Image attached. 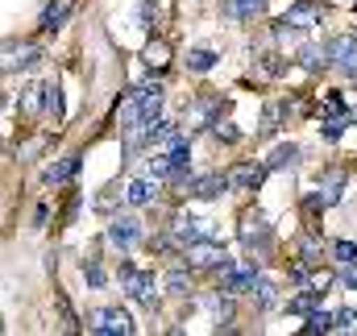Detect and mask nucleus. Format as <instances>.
<instances>
[{"label": "nucleus", "mask_w": 357, "mask_h": 336, "mask_svg": "<svg viewBox=\"0 0 357 336\" xmlns=\"http://www.w3.org/2000/svg\"><path fill=\"white\" fill-rule=\"evenodd\" d=\"M121 287H125V295H129L133 303H142V307L154 312V303H158V282H154L150 270H133L129 261H121Z\"/></svg>", "instance_id": "obj_1"}, {"label": "nucleus", "mask_w": 357, "mask_h": 336, "mask_svg": "<svg viewBox=\"0 0 357 336\" xmlns=\"http://www.w3.org/2000/svg\"><path fill=\"white\" fill-rule=\"evenodd\" d=\"M88 333L96 336H133V320L121 307H96L88 312Z\"/></svg>", "instance_id": "obj_2"}, {"label": "nucleus", "mask_w": 357, "mask_h": 336, "mask_svg": "<svg viewBox=\"0 0 357 336\" xmlns=\"http://www.w3.org/2000/svg\"><path fill=\"white\" fill-rule=\"evenodd\" d=\"M183 261H187V270H216L220 261H229V253H225V245L216 237H199V241L187 245Z\"/></svg>", "instance_id": "obj_3"}, {"label": "nucleus", "mask_w": 357, "mask_h": 336, "mask_svg": "<svg viewBox=\"0 0 357 336\" xmlns=\"http://www.w3.org/2000/svg\"><path fill=\"white\" fill-rule=\"evenodd\" d=\"M241 241H245V250H254V253H266L270 250V220H266V212L250 208V212L241 216Z\"/></svg>", "instance_id": "obj_4"}, {"label": "nucleus", "mask_w": 357, "mask_h": 336, "mask_svg": "<svg viewBox=\"0 0 357 336\" xmlns=\"http://www.w3.org/2000/svg\"><path fill=\"white\" fill-rule=\"evenodd\" d=\"M216 270H220V295H229V299H233V295H245V291L254 287V274H258L254 261H245L241 270H237L233 261H220Z\"/></svg>", "instance_id": "obj_5"}, {"label": "nucleus", "mask_w": 357, "mask_h": 336, "mask_svg": "<svg viewBox=\"0 0 357 336\" xmlns=\"http://www.w3.org/2000/svg\"><path fill=\"white\" fill-rule=\"evenodd\" d=\"M42 59H46L42 46H29V42H21V46H4V50H0V71H4V75H13V71H33Z\"/></svg>", "instance_id": "obj_6"}, {"label": "nucleus", "mask_w": 357, "mask_h": 336, "mask_svg": "<svg viewBox=\"0 0 357 336\" xmlns=\"http://www.w3.org/2000/svg\"><path fill=\"white\" fill-rule=\"evenodd\" d=\"M270 167L266 162H241V167H233L225 178H229V191H258L262 183H266Z\"/></svg>", "instance_id": "obj_7"}, {"label": "nucleus", "mask_w": 357, "mask_h": 336, "mask_svg": "<svg viewBox=\"0 0 357 336\" xmlns=\"http://www.w3.org/2000/svg\"><path fill=\"white\" fill-rule=\"evenodd\" d=\"M225 191H229V178H225L220 170L199 174V178H187V183H183V195H195V199H216V195H225Z\"/></svg>", "instance_id": "obj_8"}, {"label": "nucleus", "mask_w": 357, "mask_h": 336, "mask_svg": "<svg viewBox=\"0 0 357 336\" xmlns=\"http://www.w3.org/2000/svg\"><path fill=\"white\" fill-rule=\"evenodd\" d=\"M171 237L178 245H191L199 237H212V220H199V216H175L171 220Z\"/></svg>", "instance_id": "obj_9"}, {"label": "nucleus", "mask_w": 357, "mask_h": 336, "mask_svg": "<svg viewBox=\"0 0 357 336\" xmlns=\"http://www.w3.org/2000/svg\"><path fill=\"white\" fill-rule=\"evenodd\" d=\"M133 96H137V112H142V121H158L162 100H167L162 84H158V79H154V84H142V87H133Z\"/></svg>", "instance_id": "obj_10"}, {"label": "nucleus", "mask_w": 357, "mask_h": 336, "mask_svg": "<svg viewBox=\"0 0 357 336\" xmlns=\"http://www.w3.org/2000/svg\"><path fill=\"white\" fill-rule=\"evenodd\" d=\"M137 237H142V224H137L133 216H112V220H108V241L121 253L129 250V245H137Z\"/></svg>", "instance_id": "obj_11"}, {"label": "nucleus", "mask_w": 357, "mask_h": 336, "mask_svg": "<svg viewBox=\"0 0 357 336\" xmlns=\"http://www.w3.org/2000/svg\"><path fill=\"white\" fill-rule=\"evenodd\" d=\"M79 154H67V158H59V162H50V167L42 170V183L46 187H63V183H71L75 174H79Z\"/></svg>", "instance_id": "obj_12"}, {"label": "nucleus", "mask_w": 357, "mask_h": 336, "mask_svg": "<svg viewBox=\"0 0 357 336\" xmlns=\"http://www.w3.org/2000/svg\"><path fill=\"white\" fill-rule=\"evenodd\" d=\"M282 21H291L295 29H312V25H320V4H316V0H299V4L287 8Z\"/></svg>", "instance_id": "obj_13"}, {"label": "nucleus", "mask_w": 357, "mask_h": 336, "mask_svg": "<svg viewBox=\"0 0 357 336\" xmlns=\"http://www.w3.org/2000/svg\"><path fill=\"white\" fill-rule=\"evenodd\" d=\"M116 125H121V133H129V129L142 125V112H137V96H133V91L116 104Z\"/></svg>", "instance_id": "obj_14"}, {"label": "nucleus", "mask_w": 357, "mask_h": 336, "mask_svg": "<svg viewBox=\"0 0 357 336\" xmlns=\"http://www.w3.org/2000/svg\"><path fill=\"white\" fill-rule=\"evenodd\" d=\"M316 195H320V204H324V208L341 204V195H345V174H341V170H333V174L320 183V191H316Z\"/></svg>", "instance_id": "obj_15"}, {"label": "nucleus", "mask_w": 357, "mask_h": 336, "mask_svg": "<svg viewBox=\"0 0 357 336\" xmlns=\"http://www.w3.org/2000/svg\"><path fill=\"white\" fill-rule=\"evenodd\" d=\"M154 195H158V187H154L150 178H133V183L125 187V199H129L133 208H146V204H154Z\"/></svg>", "instance_id": "obj_16"}, {"label": "nucleus", "mask_w": 357, "mask_h": 336, "mask_svg": "<svg viewBox=\"0 0 357 336\" xmlns=\"http://www.w3.org/2000/svg\"><path fill=\"white\" fill-rule=\"evenodd\" d=\"M42 112L59 125L63 121V87L59 84H42Z\"/></svg>", "instance_id": "obj_17"}, {"label": "nucleus", "mask_w": 357, "mask_h": 336, "mask_svg": "<svg viewBox=\"0 0 357 336\" xmlns=\"http://www.w3.org/2000/svg\"><path fill=\"white\" fill-rule=\"evenodd\" d=\"M295 162H299V146H295V142L274 146V150H270V158H266L270 170H287V167H295Z\"/></svg>", "instance_id": "obj_18"}, {"label": "nucleus", "mask_w": 357, "mask_h": 336, "mask_svg": "<svg viewBox=\"0 0 357 336\" xmlns=\"http://www.w3.org/2000/svg\"><path fill=\"white\" fill-rule=\"evenodd\" d=\"M167 63H171V46H167L162 38H154V42L146 46V67H150V71H167Z\"/></svg>", "instance_id": "obj_19"}, {"label": "nucleus", "mask_w": 357, "mask_h": 336, "mask_svg": "<svg viewBox=\"0 0 357 336\" xmlns=\"http://www.w3.org/2000/svg\"><path fill=\"white\" fill-rule=\"evenodd\" d=\"M320 299H324V295H320V291H316V287H307V291H303V295H295V299H291V303H287V312H291V316H307V312H312V307H320Z\"/></svg>", "instance_id": "obj_20"}, {"label": "nucleus", "mask_w": 357, "mask_h": 336, "mask_svg": "<svg viewBox=\"0 0 357 336\" xmlns=\"http://www.w3.org/2000/svg\"><path fill=\"white\" fill-rule=\"evenodd\" d=\"M299 63H303V71H324L328 67V54H324V46H303L299 50Z\"/></svg>", "instance_id": "obj_21"}, {"label": "nucleus", "mask_w": 357, "mask_h": 336, "mask_svg": "<svg viewBox=\"0 0 357 336\" xmlns=\"http://www.w3.org/2000/svg\"><path fill=\"white\" fill-rule=\"evenodd\" d=\"M212 67H216V50H191V54H187V71L208 75Z\"/></svg>", "instance_id": "obj_22"}, {"label": "nucleus", "mask_w": 357, "mask_h": 336, "mask_svg": "<svg viewBox=\"0 0 357 336\" xmlns=\"http://www.w3.org/2000/svg\"><path fill=\"white\" fill-rule=\"evenodd\" d=\"M250 295H254V303H258V307H274V282H270V278H262V274H254Z\"/></svg>", "instance_id": "obj_23"}, {"label": "nucleus", "mask_w": 357, "mask_h": 336, "mask_svg": "<svg viewBox=\"0 0 357 336\" xmlns=\"http://www.w3.org/2000/svg\"><path fill=\"white\" fill-rule=\"evenodd\" d=\"M316 333H333V316L320 312V307H312L307 312V324H303V336H316Z\"/></svg>", "instance_id": "obj_24"}, {"label": "nucleus", "mask_w": 357, "mask_h": 336, "mask_svg": "<svg viewBox=\"0 0 357 336\" xmlns=\"http://www.w3.org/2000/svg\"><path fill=\"white\" fill-rule=\"evenodd\" d=\"M67 13H71V4H59V8H46V13H42V33H54V29H63V21H67Z\"/></svg>", "instance_id": "obj_25"}, {"label": "nucleus", "mask_w": 357, "mask_h": 336, "mask_svg": "<svg viewBox=\"0 0 357 336\" xmlns=\"http://www.w3.org/2000/svg\"><path fill=\"white\" fill-rule=\"evenodd\" d=\"M162 287H167V295H187V291H191V274H187V270H171V274L162 278Z\"/></svg>", "instance_id": "obj_26"}, {"label": "nucleus", "mask_w": 357, "mask_h": 336, "mask_svg": "<svg viewBox=\"0 0 357 336\" xmlns=\"http://www.w3.org/2000/svg\"><path fill=\"white\" fill-rule=\"evenodd\" d=\"M262 8H266V0H233V13H237L241 21H254V17H262Z\"/></svg>", "instance_id": "obj_27"}, {"label": "nucleus", "mask_w": 357, "mask_h": 336, "mask_svg": "<svg viewBox=\"0 0 357 336\" xmlns=\"http://www.w3.org/2000/svg\"><path fill=\"white\" fill-rule=\"evenodd\" d=\"M84 278H88V287H91V291H100V287L108 282V274H104V266H100L96 257H88V261H84Z\"/></svg>", "instance_id": "obj_28"}, {"label": "nucleus", "mask_w": 357, "mask_h": 336, "mask_svg": "<svg viewBox=\"0 0 357 336\" xmlns=\"http://www.w3.org/2000/svg\"><path fill=\"white\" fill-rule=\"evenodd\" d=\"M354 328H357V312H354V307L333 312V333H354Z\"/></svg>", "instance_id": "obj_29"}, {"label": "nucleus", "mask_w": 357, "mask_h": 336, "mask_svg": "<svg viewBox=\"0 0 357 336\" xmlns=\"http://www.w3.org/2000/svg\"><path fill=\"white\" fill-rule=\"evenodd\" d=\"M21 108H25V112H38V108H42V84L21 87Z\"/></svg>", "instance_id": "obj_30"}, {"label": "nucleus", "mask_w": 357, "mask_h": 336, "mask_svg": "<svg viewBox=\"0 0 357 336\" xmlns=\"http://www.w3.org/2000/svg\"><path fill=\"white\" fill-rule=\"evenodd\" d=\"M171 154H154V158H150V178H154V183H158V178H171Z\"/></svg>", "instance_id": "obj_31"}, {"label": "nucleus", "mask_w": 357, "mask_h": 336, "mask_svg": "<svg viewBox=\"0 0 357 336\" xmlns=\"http://www.w3.org/2000/svg\"><path fill=\"white\" fill-rule=\"evenodd\" d=\"M54 303H59V316H63V328H67V333H75V328H79V320H75V312H71V303H67V295H54Z\"/></svg>", "instance_id": "obj_32"}, {"label": "nucleus", "mask_w": 357, "mask_h": 336, "mask_svg": "<svg viewBox=\"0 0 357 336\" xmlns=\"http://www.w3.org/2000/svg\"><path fill=\"white\" fill-rule=\"evenodd\" d=\"M278 116H282V104H270L266 112H262V129H258L262 137H270V133L278 129Z\"/></svg>", "instance_id": "obj_33"}, {"label": "nucleus", "mask_w": 357, "mask_h": 336, "mask_svg": "<svg viewBox=\"0 0 357 336\" xmlns=\"http://www.w3.org/2000/svg\"><path fill=\"white\" fill-rule=\"evenodd\" d=\"M333 257H337L341 266L357 261V241H337V245H333Z\"/></svg>", "instance_id": "obj_34"}, {"label": "nucleus", "mask_w": 357, "mask_h": 336, "mask_svg": "<svg viewBox=\"0 0 357 336\" xmlns=\"http://www.w3.org/2000/svg\"><path fill=\"white\" fill-rule=\"evenodd\" d=\"M212 133H216V137H225V142H237V137H241V133L233 129V121H220V116L212 121Z\"/></svg>", "instance_id": "obj_35"}, {"label": "nucleus", "mask_w": 357, "mask_h": 336, "mask_svg": "<svg viewBox=\"0 0 357 336\" xmlns=\"http://www.w3.org/2000/svg\"><path fill=\"white\" fill-rule=\"evenodd\" d=\"M307 287H316L320 295H328V287H333V274H328V270H316V274L307 278Z\"/></svg>", "instance_id": "obj_36"}, {"label": "nucleus", "mask_w": 357, "mask_h": 336, "mask_svg": "<svg viewBox=\"0 0 357 336\" xmlns=\"http://www.w3.org/2000/svg\"><path fill=\"white\" fill-rule=\"evenodd\" d=\"M324 112H328V116L345 112V104H341V96H337V91H328V96H324Z\"/></svg>", "instance_id": "obj_37"}, {"label": "nucleus", "mask_w": 357, "mask_h": 336, "mask_svg": "<svg viewBox=\"0 0 357 336\" xmlns=\"http://www.w3.org/2000/svg\"><path fill=\"white\" fill-rule=\"evenodd\" d=\"M341 282H345L349 291H357V261H349V266H345V274H341Z\"/></svg>", "instance_id": "obj_38"}, {"label": "nucleus", "mask_w": 357, "mask_h": 336, "mask_svg": "<svg viewBox=\"0 0 357 336\" xmlns=\"http://www.w3.org/2000/svg\"><path fill=\"white\" fill-rule=\"evenodd\" d=\"M0 104H4V96H0Z\"/></svg>", "instance_id": "obj_39"}]
</instances>
